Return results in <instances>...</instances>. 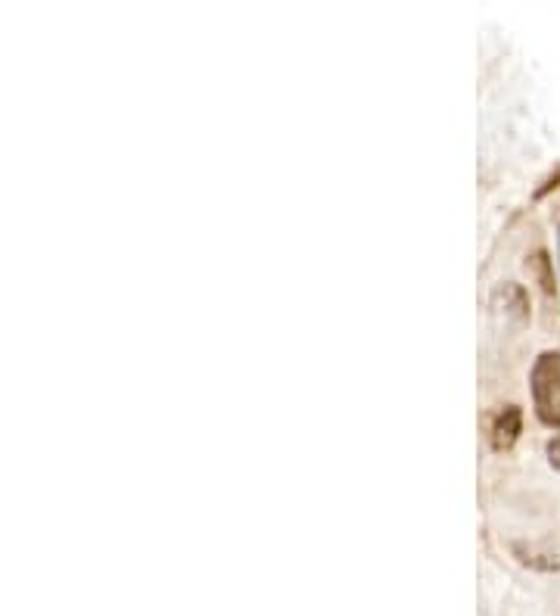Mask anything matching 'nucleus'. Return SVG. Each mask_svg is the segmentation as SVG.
<instances>
[{"label": "nucleus", "mask_w": 560, "mask_h": 616, "mask_svg": "<svg viewBox=\"0 0 560 616\" xmlns=\"http://www.w3.org/2000/svg\"><path fill=\"white\" fill-rule=\"evenodd\" d=\"M492 305L498 308V312L508 318V321H514V324H526L529 321V296H526V290L520 287V284H498L495 290H492Z\"/></svg>", "instance_id": "nucleus-4"}, {"label": "nucleus", "mask_w": 560, "mask_h": 616, "mask_svg": "<svg viewBox=\"0 0 560 616\" xmlns=\"http://www.w3.org/2000/svg\"><path fill=\"white\" fill-rule=\"evenodd\" d=\"M557 256H560V228H557Z\"/></svg>", "instance_id": "nucleus-7"}, {"label": "nucleus", "mask_w": 560, "mask_h": 616, "mask_svg": "<svg viewBox=\"0 0 560 616\" xmlns=\"http://www.w3.org/2000/svg\"><path fill=\"white\" fill-rule=\"evenodd\" d=\"M529 389H532V402H536V414L548 427L560 430V355L557 352H542L536 358L529 374Z\"/></svg>", "instance_id": "nucleus-1"}, {"label": "nucleus", "mask_w": 560, "mask_h": 616, "mask_svg": "<svg viewBox=\"0 0 560 616\" xmlns=\"http://www.w3.org/2000/svg\"><path fill=\"white\" fill-rule=\"evenodd\" d=\"M526 271H529L532 280H536L539 290H542L545 296H554V293H557V284H554V265H551V259H548V252H545V249H536V252H532V256H526Z\"/></svg>", "instance_id": "nucleus-5"}, {"label": "nucleus", "mask_w": 560, "mask_h": 616, "mask_svg": "<svg viewBox=\"0 0 560 616\" xmlns=\"http://www.w3.org/2000/svg\"><path fill=\"white\" fill-rule=\"evenodd\" d=\"M523 430V414L517 405H504L501 411H495L492 424H489V445L495 452H511L520 439Z\"/></svg>", "instance_id": "nucleus-3"}, {"label": "nucleus", "mask_w": 560, "mask_h": 616, "mask_svg": "<svg viewBox=\"0 0 560 616\" xmlns=\"http://www.w3.org/2000/svg\"><path fill=\"white\" fill-rule=\"evenodd\" d=\"M511 557L532 573H560V539H517Z\"/></svg>", "instance_id": "nucleus-2"}, {"label": "nucleus", "mask_w": 560, "mask_h": 616, "mask_svg": "<svg viewBox=\"0 0 560 616\" xmlns=\"http://www.w3.org/2000/svg\"><path fill=\"white\" fill-rule=\"evenodd\" d=\"M548 461H551L554 470H560V439L548 442Z\"/></svg>", "instance_id": "nucleus-6"}]
</instances>
